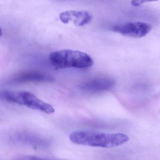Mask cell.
Returning <instances> with one entry per match:
<instances>
[{"label":"cell","instance_id":"5b68a950","mask_svg":"<svg viewBox=\"0 0 160 160\" xmlns=\"http://www.w3.org/2000/svg\"><path fill=\"white\" fill-rule=\"evenodd\" d=\"M54 78L49 75L34 70H28L15 74L11 79L12 84H22L29 83H48Z\"/></svg>","mask_w":160,"mask_h":160},{"label":"cell","instance_id":"52a82bcc","mask_svg":"<svg viewBox=\"0 0 160 160\" xmlns=\"http://www.w3.org/2000/svg\"><path fill=\"white\" fill-rule=\"evenodd\" d=\"M114 80L108 78H97L84 82L80 88L85 91L91 92H101L108 90L113 88Z\"/></svg>","mask_w":160,"mask_h":160},{"label":"cell","instance_id":"8992f818","mask_svg":"<svg viewBox=\"0 0 160 160\" xmlns=\"http://www.w3.org/2000/svg\"><path fill=\"white\" fill-rule=\"evenodd\" d=\"M61 21L64 24L72 22L78 27L88 24L92 20V16L88 12L85 11H67L59 15Z\"/></svg>","mask_w":160,"mask_h":160},{"label":"cell","instance_id":"ba28073f","mask_svg":"<svg viewBox=\"0 0 160 160\" xmlns=\"http://www.w3.org/2000/svg\"><path fill=\"white\" fill-rule=\"evenodd\" d=\"M16 160H45L34 156H23L18 157Z\"/></svg>","mask_w":160,"mask_h":160},{"label":"cell","instance_id":"6da1fadb","mask_svg":"<svg viewBox=\"0 0 160 160\" xmlns=\"http://www.w3.org/2000/svg\"><path fill=\"white\" fill-rule=\"evenodd\" d=\"M70 139L74 144L92 147L112 148L123 145L129 140L127 135L108 133L87 130H78L72 132Z\"/></svg>","mask_w":160,"mask_h":160},{"label":"cell","instance_id":"3957f363","mask_svg":"<svg viewBox=\"0 0 160 160\" xmlns=\"http://www.w3.org/2000/svg\"><path fill=\"white\" fill-rule=\"evenodd\" d=\"M2 97L9 102L25 105L47 114H53L55 112V109L51 105L28 91H5L2 93Z\"/></svg>","mask_w":160,"mask_h":160},{"label":"cell","instance_id":"277c9868","mask_svg":"<svg viewBox=\"0 0 160 160\" xmlns=\"http://www.w3.org/2000/svg\"><path fill=\"white\" fill-rule=\"evenodd\" d=\"M151 29L150 24L142 22H129L123 25L112 26L110 28L112 31L133 38H141L146 36Z\"/></svg>","mask_w":160,"mask_h":160},{"label":"cell","instance_id":"7a4b0ae2","mask_svg":"<svg viewBox=\"0 0 160 160\" xmlns=\"http://www.w3.org/2000/svg\"><path fill=\"white\" fill-rule=\"evenodd\" d=\"M49 59L52 66L57 69H86L93 64V60L87 53L71 49L51 52Z\"/></svg>","mask_w":160,"mask_h":160}]
</instances>
